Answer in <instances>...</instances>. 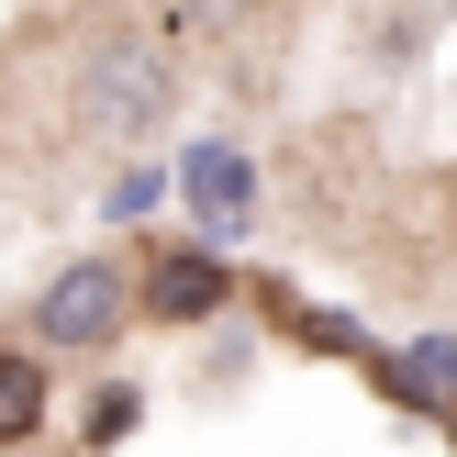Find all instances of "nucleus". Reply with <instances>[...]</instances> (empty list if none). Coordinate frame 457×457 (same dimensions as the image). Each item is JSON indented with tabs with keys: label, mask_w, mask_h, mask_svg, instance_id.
Segmentation results:
<instances>
[{
	"label": "nucleus",
	"mask_w": 457,
	"mask_h": 457,
	"mask_svg": "<svg viewBox=\"0 0 457 457\" xmlns=\"http://www.w3.org/2000/svg\"><path fill=\"white\" fill-rule=\"evenodd\" d=\"M190 201L212 212V235L245 223V168H235V145H201V156H190Z\"/></svg>",
	"instance_id": "nucleus-5"
},
{
	"label": "nucleus",
	"mask_w": 457,
	"mask_h": 457,
	"mask_svg": "<svg viewBox=\"0 0 457 457\" xmlns=\"http://www.w3.org/2000/svg\"><path fill=\"white\" fill-rule=\"evenodd\" d=\"M134 413H145V402H134V391H123V379H112V391H101V402H89V446H112V436H134Z\"/></svg>",
	"instance_id": "nucleus-6"
},
{
	"label": "nucleus",
	"mask_w": 457,
	"mask_h": 457,
	"mask_svg": "<svg viewBox=\"0 0 457 457\" xmlns=\"http://www.w3.org/2000/svg\"><path fill=\"white\" fill-rule=\"evenodd\" d=\"M168 101H179V67L145 34H112V45L79 56V134L89 145H145L168 123Z\"/></svg>",
	"instance_id": "nucleus-1"
},
{
	"label": "nucleus",
	"mask_w": 457,
	"mask_h": 457,
	"mask_svg": "<svg viewBox=\"0 0 457 457\" xmlns=\"http://www.w3.org/2000/svg\"><path fill=\"white\" fill-rule=\"evenodd\" d=\"M123 312H134L123 268H112V257H79V268H56V279L34 290V346L45 357H101L112 335H123Z\"/></svg>",
	"instance_id": "nucleus-2"
},
{
	"label": "nucleus",
	"mask_w": 457,
	"mask_h": 457,
	"mask_svg": "<svg viewBox=\"0 0 457 457\" xmlns=\"http://www.w3.org/2000/svg\"><path fill=\"white\" fill-rule=\"evenodd\" d=\"M145 312H156V324H201V312H223V257H201V245L156 257V279H145Z\"/></svg>",
	"instance_id": "nucleus-3"
},
{
	"label": "nucleus",
	"mask_w": 457,
	"mask_h": 457,
	"mask_svg": "<svg viewBox=\"0 0 457 457\" xmlns=\"http://www.w3.org/2000/svg\"><path fill=\"white\" fill-rule=\"evenodd\" d=\"M45 424V346H0V446Z\"/></svg>",
	"instance_id": "nucleus-4"
},
{
	"label": "nucleus",
	"mask_w": 457,
	"mask_h": 457,
	"mask_svg": "<svg viewBox=\"0 0 457 457\" xmlns=\"http://www.w3.org/2000/svg\"><path fill=\"white\" fill-rule=\"evenodd\" d=\"M245 12H257V0H179V22H201V34H235Z\"/></svg>",
	"instance_id": "nucleus-7"
}]
</instances>
